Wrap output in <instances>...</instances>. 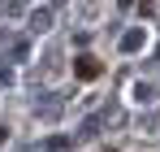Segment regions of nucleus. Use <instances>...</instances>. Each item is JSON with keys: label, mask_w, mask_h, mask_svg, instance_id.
Returning <instances> with one entry per match:
<instances>
[{"label": "nucleus", "mask_w": 160, "mask_h": 152, "mask_svg": "<svg viewBox=\"0 0 160 152\" xmlns=\"http://www.w3.org/2000/svg\"><path fill=\"white\" fill-rule=\"evenodd\" d=\"M78 74H82V78H95V74H100L95 57H78Z\"/></svg>", "instance_id": "obj_1"}, {"label": "nucleus", "mask_w": 160, "mask_h": 152, "mask_svg": "<svg viewBox=\"0 0 160 152\" xmlns=\"http://www.w3.org/2000/svg\"><path fill=\"white\" fill-rule=\"evenodd\" d=\"M0 139H4V135H0Z\"/></svg>", "instance_id": "obj_2"}]
</instances>
